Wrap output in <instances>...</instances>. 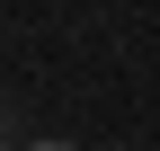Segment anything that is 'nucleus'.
<instances>
[{
    "mask_svg": "<svg viewBox=\"0 0 160 151\" xmlns=\"http://www.w3.org/2000/svg\"><path fill=\"white\" fill-rule=\"evenodd\" d=\"M27 151H80V142H27Z\"/></svg>",
    "mask_w": 160,
    "mask_h": 151,
    "instance_id": "1",
    "label": "nucleus"
}]
</instances>
